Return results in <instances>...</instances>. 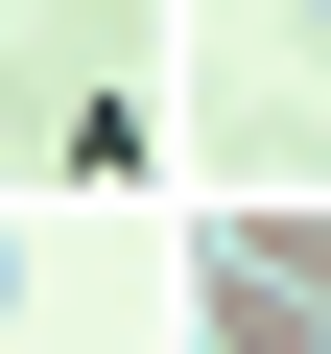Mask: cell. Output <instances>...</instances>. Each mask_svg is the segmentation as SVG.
<instances>
[{"label":"cell","mask_w":331,"mask_h":354,"mask_svg":"<svg viewBox=\"0 0 331 354\" xmlns=\"http://www.w3.org/2000/svg\"><path fill=\"white\" fill-rule=\"evenodd\" d=\"M237 260H260V283H307V307H331V189H260V213H237Z\"/></svg>","instance_id":"1"},{"label":"cell","mask_w":331,"mask_h":354,"mask_svg":"<svg viewBox=\"0 0 331 354\" xmlns=\"http://www.w3.org/2000/svg\"><path fill=\"white\" fill-rule=\"evenodd\" d=\"M0 330H24V236H0Z\"/></svg>","instance_id":"3"},{"label":"cell","mask_w":331,"mask_h":354,"mask_svg":"<svg viewBox=\"0 0 331 354\" xmlns=\"http://www.w3.org/2000/svg\"><path fill=\"white\" fill-rule=\"evenodd\" d=\"M284 71H331V0H284Z\"/></svg>","instance_id":"2"}]
</instances>
